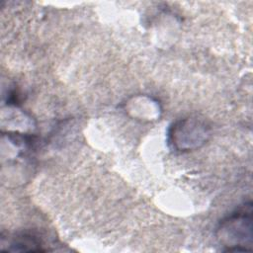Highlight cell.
<instances>
[{"instance_id":"1","label":"cell","mask_w":253,"mask_h":253,"mask_svg":"<svg viewBox=\"0 0 253 253\" xmlns=\"http://www.w3.org/2000/svg\"><path fill=\"white\" fill-rule=\"evenodd\" d=\"M217 239L223 251H250L252 248V206H244L224 217L217 227Z\"/></svg>"},{"instance_id":"2","label":"cell","mask_w":253,"mask_h":253,"mask_svg":"<svg viewBox=\"0 0 253 253\" xmlns=\"http://www.w3.org/2000/svg\"><path fill=\"white\" fill-rule=\"evenodd\" d=\"M209 127L194 119H184L173 124L169 130V143L176 150H189L205 143Z\"/></svg>"},{"instance_id":"3","label":"cell","mask_w":253,"mask_h":253,"mask_svg":"<svg viewBox=\"0 0 253 253\" xmlns=\"http://www.w3.org/2000/svg\"><path fill=\"white\" fill-rule=\"evenodd\" d=\"M42 240L35 235L28 233L20 234L15 237L10 242V247L8 251H24V252H41L46 251L45 248H42Z\"/></svg>"}]
</instances>
